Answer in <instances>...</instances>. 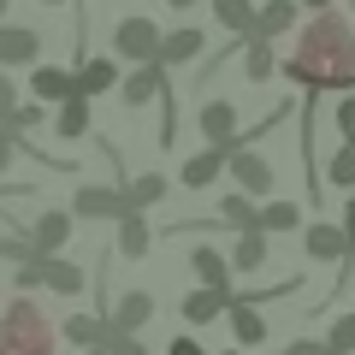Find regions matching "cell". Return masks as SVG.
<instances>
[{
    "mask_svg": "<svg viewBox=\"0 0 355 355\" xmlns=\"http://www.w3.org/2000/svg\"><path fill=\"white\" fill-rule=\"evenodd\" d=\"M284 77L308 95L320 89H355V24L343 12H314L296 30L291 53H284Z\"/></svg>",
    "mask_w": 355,
    "mask_h": 355,
    "instance_id": "obj_1",
    "label": "cell"
},
{
    "mask_svg": "<svg viewBox=\"0 0 355 355\" xmlns=\"http://www.w3.org/2000/svg\"><path fill=\"white\" fill-rule=\"evenodd\" d=\"M53 338H60V326L30 296H12L0 308V355H53Z\"/></svg>",
    "mask_w": 355,
    "mask_h": 355,
    "instance_id": "obj_2",
    "label": "cell"
},
{
    "mask_svg": "<svg viewBox=\"0 0 355 355\" xmlns=\"http://www.w3.org/2000/svg\"><path fill=\"white\" fill-rule=\"evenodd\" d=\"M113 53L130 65H154V53H160V24H154L148 12H130L113 24Z\"/></svg>",
    "mask_w": 355,
    "mask_h": 355,
    "instance_id": "obj_3",
    "label": "cell"
},
{
    "mask_svg": "<svg viewBox=\"0 0 355 355\" xmlns=\"http://www.w3.org/2000/svg\"><path fill=\"white\" fill-rule=\"evenodd\" d=\"M36 284H48L53 296H77L89 284V272L71 266V261H60V254H48V261H24L18 266V291H36Z\"/></svg>",
    "mask_w": 355,
    "mask_h": 355,
    "instance_id": "obj_4",
    "label": "cell"
},
{
    "mask_svg": "<svg viewBox=\"0 0 355 355\" xmlns=\"http://www.w3.org/2000/svg\"><path fill=\"white\" fill-rule=\"evenodd\" d=\"M225 172H231V184H237V196H272L279 190V172H272V160H266L261 148H231L225 154Z\"/></svg>",
    "mask_w": 355,
    "mask_h": 355,
    "instance_id": "obj_5",
    "label": "cell"
},
{
    "mask_svg": "<svg viewBox=\"0 0 355 355\" xmlns=\"http://www.w3.org/2000/svg\"><path fill=\"white\" fill-rule=\"evenodd\" d=\"M24 243H30V254H36V261L60 254L65 243H71V214H65V207H42V214L24 225Z\"/></svg>",
    "mask_w": 355,
    "mask_h": 355,
    "instance_id": "obj_6",
    "label": "cell"
},
{
    "mask_svg": "<svg viewBox=\"0 0 355 355\" xmlns=\"http://www.w3.org/2000/svg\"><path fill=\"white\" fill-rule=\"evenodd\" d=\"M71 219H125V196L113 190V184H77L71 207H65Z\"/></svg>",
    "mask_w": 355,
    "mask_h": 355,
    "instance_id": "obj_7",
    "label": "cell"
},
{
    "mask_svg": "<svg viewBox=\"0 0 355 355\" xmlns=\"http://www.w3.org/2000/svg\"><path fill=\"white\" fill-rule=\"evenodd\" d=\"M202 137H207V148H219V154H231V148H243L237 142V107L231 101H202Z\"/></svg>",
    "mask_w": 355,
    "mask_h": 355,
    "instance_id": "obj_8",
    "label": "cell"
},
{
    "mask_svg": "<svg viewBox=\"0 0 355 355\" xmlns=\"http://www.w3.org/2000/svg\"><path fill=\"white\" fill-rule=\"evenodd\" d=\"M202 30L196 24H178V30H160V53H154V65L160 71H172V65H190V60H202Z\"/></svg>",
    "mask_w": 355,
    "mask_h": 355,
    "instance_id": "obj_9",
    "label": "cell"
},
{
    "mask_svg": "<svg viewBox=\"0 0 355 355\" xmlns=\"http://www.w3.org/2000/svg\"><path fill=\"white\" fill-rule=\"evenodd\" d=\"M36 60H42V30L0 18V71H6V65H36Z\"/></svg>",
    "mask_w": 355,
    "mask_h": 355,
    "instance_id": "obj_10",
    "label": "cell"
},
{
    "mask_svg": "<svg viewBox=\"0 0 355 355\" xmlns=\"http://www.w3.org/2000/svg\"><path fill=\"white\" fill-rule=\"evenodd\" d=\"M166 95V71L160 65H137L130 77H119V101L137 113V107H148V101H160Z\"/></svg>",
    "mask_w": 355,
    "mask_h": 355,
    "instance_id": "obj_11",
    "label": "cell"
},
{
    "mask_svg": "<svg viewBox=\"0 0 355 355\" xmlns=\"http://www.w3.org/2000/svg\"><path fill=\"white\" fill-rule=\"evenodd\" d=\"M148 320H154V296H148V291H125V296L113 302V314H107V326L142 338V326H148Z\"/></svg>",
    "mask_w": 355,
    "mask_h": 355,
    "instance_id": "obj_12",
    "label": "cell"
},
{
    "mask_svg": "<svg viewBox=\"0 0 355 355\" xmlns=\"http://www.w3.org/2000/svg\"><path fill=\"white\" fill-rule=\"evenodd\" d=\"M190 266H196V279H202V291L231 296V266H225V249H214V243H196V249H190Z\"/></svg>",
    "mask_w": 355,
    "mask_h": 355,
    "instance_id": "obj_13",
    "label": "cell"
},
{
    "mask_svg": "<svg viewBox=\"0 0 355 355\" xmlns=\"http://www.w3.org/2000/svg\"><path fill=\"white\" fill-rule=\"evenodd\" d=\"M302 249H308V261H331L338 266L343 254H349V243H343V231L331 225V219H314V225H302Z\"/></svg>",
    "mask_w": 355,
    "mask_h": 355,
    "instance_id": "obj_14",
    "label": "cell"
},
{
    "mask_svg": "<svg viewBox=\"0 0 355 355\" xmlns=\"http://www.w3.org/2000/svg\"><path fill=\"white\" fill-rule=\"evenodd\" d=\"M296 30V0H266V6H254V36L249 42H279Z\"/></svg>",
    "mask_w": 355,
    "mask_h": 355,
    "instance_id": "obj_15",
    "label": "cell"
},
{
    "mask_svg": "<svg viewBox=\"0 0 355 355\" xmlns=\"http://www.w3.org/2000/svg\"><path fill=\"white\" fill-rule=\"evenodd\" d=\"M219 178H225V154H219V148L184 154V172H178V184H184V190H207V184H219Z\"/></svg>",
    "mask_w": 355,
    "mask_h": 355,
    "instance_id": "obj_16",
    "label": "cell"
},
{
    "mask_svg": "<svg viewBox=\"0 0 355 355\" xmlns=\"http://www.w3.org/2000/svg\"><path fill=\"white\" fill-rule=\"evenodd\" d=\"M30 95H36V107L71 101V95H77V89H71V71H65V65H36V71H30Z\"/></svg>",
    "mask_w": 355,
    "mask_h": 355,
    "instance_id": "obj_17",
    "label": "cell"
},
{
    "mask_svg": "<svg viewBox=\"0 0 355 355\" xmlns=\"http://www.w3.org/2000/svg\"><path fill=\"white\" fill-rule=\"evenodd\" d=\"M71 89L83 95V101H95V95H107V89H119V65L95 53V60H83V65L71 71Z\"/></svg>",
    "mask_w": 355,
    "mask_h": 355,
    "instance_id": "obj_18",
    "label": "cell"
},
{
    "mask_svg": "<svg viewBox=\"0 0 355 355\" xmlns=\"http://www.w3.org/2000/svg\"><path fill=\"white\" fill-rule=\"evenodd\" d=\"M231 296H237V291H231ZM231 296L202 291V284H196V291L178 302V314H184V326H190V331H196V326H214V320H225V302H231Z\"/></svg>",
    "mask_w": 355,
    "mask_h": 355,
    "instance_id": "obj_19",
    "label": "cell"
},
{
    "mask_svg": "<svg viewBox=\"0 0 355 355\" xmlns=\"http://www.w3.org/2000/svg\"><path fill=\"white\" fill-rule=\"evenodd\" d=\"M266 254H272V237H261V231H237V243H231L225 266H231V272H261Z\"/></svg>",
    "mask_w": 355,
    "mask_h": 355,
    "instance_id": "obj_20",
    "label": "cell"
},
{
    "mask_svg": "<svg viewBox=\"0 0 355 355\" xmlns=\"http://www.w3.org/2000/svg\"><path fill=\"white\" fill-rule=\"evenodd\" d=\"M89 125H95V101H83V95H71V101H60V113H53V137L65 142H83Z\"/></svg>",
    "mask_w": 355,
    "mask_h": 355,
    "instance_id": "obj_21",
    "label": "cell"
},
{
    "mask_svg": "<svg viewBox=\"0 0 355 355\" xmlns=\"http://www.w3.org/2000/svg\"><path fill=\"white\" fill-rule=\"evenodd\" d=\"M225 326H231V338H237L243 349H254V343H266V320L254 314V308L243 302V296H231V302H225Z\"/></svg>",
    "mask_w": 355,
    "mask_h": 355,
    "instance_id": "obj_22",
    "label": "cell"
},
{
    "mask_svg": "<svg viewBox=\"0 0 355 355\" xmlns=\"http://www.w3.org/2000/svg\"><path fill=\"white\" fill-rule=\"evenodd\" d=\"M166 190H172V184H166L160 172H137L119 196H125V214H148L154 202H166Z\"/></svg>",
    "mask_w": 355,
    "mask_h": 355,
    "instance_id": "obj_23",
    "label": "cell"
},
{
    "mask_svg": "<svg viewBox=\"0 0 355 355\" xmlns=\"http://www.w3.org/2000/svg\"><path fill=\"white\" fill-rule=\"evenodd\" d=\"M148 249H154L148 214H125V219H119V254H125V261H142Z\"/></svg>",
    "mask_w": 355,
    "mask_h": 355,
    "instance_id": "obj_24",
    "label": "cell"
},
{
    "mask_svg": "<svg viewBox=\"0 0 355 355\" xmlns=\"http://www.w3.org/2000/svg\"><path fill=\"white\" fill-rule=\"evenodd\" d=\"M207 6H214V18H219L237 42L254 36V0H207Z\"/></svg>",
    "mask_w": 355,
    "mask_h": 355,
    "instance_id": "obj_25",
    "label": "cell"
},
{
    "mask_svg": "<svg viewBox=\"0 0 355 355\" xmlns=\"http://www.w3.org/2000/svg\"><path fill=\"white\" fill-rule=\"evenodd\" d=\"M60 331L71 343H83V349H101L113 326H107V314H71V320H60Z\"/></svg>",
    "mask_w": 355,
    "mask_h": 355,
    "instance_id": "obj_26",
    "label": "cell"
},
{
    "mask_svg": "<svg viewBox=\"0 0 355 355\" xmlns=\"http://www.w3.org/2000/svg\"><path fill=\"white\" fill-rule=\"evenodd\" d=\"M272 71H279V42H243V77L266 83Z\"/></svg>",
    "mask_w": 355,
    "mask_h": 355,
    "instance_id": "obj_27",
    "label": "cell"
},
{
    "mask_svg": "<svg viewBox=\"0 0 355 355\" xmlns=\"http://www.w3.org/2000/svg\"><path fill=\"white\" fill-rule=\"evenodd\" d=\"M219 219H225L231 231H261V207H254L249 196H237V190H231L225 202H219Z\"/></svg>",
    "mask_w": 355,
    "mask_h": 355,
    "instance_id": "obj_28",
    "label": "cell"
},
{
    "mask_svg": "<svg viewBox=\"0 0 355 355\" xmlns=\"http://www.w3.org/2000/svg\"><path fill=\"white\" fill-rule=\"evenodd\" d=\"M272 231H302V207L296 202H266L261 207V237H272Z\"/></svg>",
    "mask_w": 355,
    "mask_h": 355,
    "instance_id": "obj_29",
    "label": "cell"
},
{
    "mask_svg": "<svg viewBox=\"0 0 355 355\" xmlns=\"http://www.w3.org/2000/svg\"><path fill=\"white\" fill-rule=\"evenodd\" d=\"M326 184H331V190H343V196L355 190V148H349V142H338V148H331V160H326Z\"/></svg>",
    "mask_w": 355,
    "mask_h": 355,
    "instance_id": "obj_30",
    "label": "cell"
},
{
    "mask_svg": "<svg viewBox=\"0 0 355 355\" xmlns=\"http://www.w3.org/2000/svg\"><path fill=\"white\" fill-rule=\"evenodd\" d=\"M320 343H326V355H355V314H338Z\"/></svg>",
    "mask_w": 355,
    "mask_h": 355,
    "instance_id": "obj_31",
    "label": "cell"
},
{
    "mask_svg": "<svg viewBox=\"0 0 355 355\" xmlns=\"http://www.w3.org/2000/svg\"><path fill=\"white\" fill-rule=\"evenodd\" d=\"M42 119H48V113H42L36 101H18L12 113L0 119V130H12V137H24V130H42Z\"/></svg>",
    "mask_w": 355,
    "mask_h": 355,
    "instance_id": "obj_32",
    "label": "cell"
},
{
    "mask_svg": "<svg viewBox=\"0 0 355 355\" xmlns=\"http://www.w3.org/2000/svg\"><path fill=\"white\" fill-rule=\"evenodd\" d=\"M0 261H6V266L36 261V254H30V243H24V231H6V237H0Z\"/></svg>",
    "mask_w": 355,
    "mask_h": 355,
    "instance_id": "obj_33",
    "label": "cell"
},
{
    "mask_svg": "<svg viewBox=\"0 0 355 355\" xmlns=\"http://www.w3.org/2000/svg\"><path fill=\"white\" fill-rule=\"evenodd\" d=\"M101 355H148V343H142V338H130V331H107Z\"/></svg>",
    "mask_w": 355,
    "mask_h": 355,
    "instance_id": "obj_34",
    "label": "cell"
},
{
    "mask_svg": "<svg viewBox=\"0 0 355 355\" xmlns=\"http://www.w3.org/2000/svg\"><path fill=\"white\" fill-rule=\"evenodd\" d=\"M331 125H338V137H343V142H355V95H343V101H338Z\"/></svg>",
    "mask_w": 355,
    "mask_h": 355,
    "instance_id": "obj_35",
    "label": "cell"
},
{
    "mask_svg": "<svg viewBox=\"0 0 355 355\" xmlns=\"http://www.w3.org/2000/svg\"><path fill=\"white\" fill-rule=\"evenodd\" d=\"M166 355H207V349L196 343V331H178V338H172V349H166Z\"/></svg>",
    "mask_w": 355,
    "mask_h": 355,
    "instance_id": "obj_36",
    "label": "cell"
},
{
    "mask_svg": "<svg viewBox=\"0 0 355 355\" xmlns=\"http://www.w3.org/2000/svg\"><path fill=\"white\" fill-rule=\"evenodd\" d=\"M12 107H18V83H12V77H6V71H0V119L12 113Z\"/></svg>",
    "mask_w": 355,
    "mask_h": 355,
    "instance_id": "obj_37",
    "label": "cell"
},
{
    "mask_svg": "<svg viewBox=\"0 0 355 355\" xmlns=\"http://www.w3.org/2000/svg\"><path fill=\"white\" fill-rule=\"evenodd\" d=\"M338 231H343V243L355 249V190H349V202H343V219H338Z\"/></svg>",
    "mask_w": 355,
    "mask_h": 355,
    "instance_id": "obj_38",
    "label": "cell"
},
{
    "mask_svg": "<svg viewBox=\"0 0 355 355\" xmlns=\"http://www.w3.org/2000/svg\"><path fill=\"white\" fill-rule=\"evenodd\" d=\"M284 355H326V343L320 338H296V343H284Z\"/></svg>",
    "mask_w": 355,
    "mask_h": 355,
    "instance_id": "obj_39",
    "label": "cell"
},
{
    "mask_svg": "<svg viewBox=\"0 0 355 355\" xmlns=\"http://www.w3.org/2000/svg\"><path fill=\"white\" fill-rule=\"evenodd\" d=\"M12 160H18V137H12V130H0V172H6Z\"/></svg>",
    "mask_w": 355,
    "mask_h": 355,
    "instance_id": "obj_40",
    "label": "cell"
},
{
    "mask_svg": "<svg viewBox=\"0 0 355 355\" xmlns=\"http://www.w3.org/2000/svg\"><path fill=\"white\" fill-rule=\"evenodd\" d=\"M166 6H172V12H190V6H196V0H166Z\"/></svg>",
    "mask_w": 355,
    "mask_h": 355,
    "instance_id": "obj_41",
    "label": "cell"
},
{
    "mask_svg": "<svg viewBox=\"0 0 355 355\" xmlns=\"http://www.w3.org/2000/svg\"><path fill=\"white\" fill-rule=\"evenodd\" d=\"M302 6H314V12H331V0H302Z\"/></svg>",
    "mask_w": 355,
    "mask_h": 355,
    "instance_id": "obj_42",
    "label": "cell"
},
{
    "mask_svg": "<svg viewBox=\"0 0 355 355\" xmlns=\"http://www.w3.org/2000/svg\"><path fill=\"white\" fill-rule=\"evenodd\" d=\"M343 261H349V291H355V249H349V254H343Z\"/></svg>",
    "mask_w": 355,
    "mask_h": 355,
    "instance_id": "obj_43",
    "label": "cell"
},
{
    "mask_svg": "<svg viewBox=\"0 0 355 355\" xmlns=\"http://www.w3.org/2000/svg\"><path fill=\"white\" fill-rule=\"evenodd\" d=\"M42 6H65V0H42Z\"/></svg>",
    "mask_w": 355,
    "mask_h": 355,
    "instance_id": "obj_44",
    "label": "cell"
},
{
    "mask_svg": "<svg viewBox=\"0 0 355 355\" xmlns=\"http://www.w3.org/2000/svg\"><path fill=\"white\" fill-rule=\"evenodd\" d=\"M83 355H101V349H83Z\"/></svg>",
    "mask_w": 355,
    "mask_h": 355,
    "instance_id": "obj_45",
    "label": "cell"
},
{
    "mask_svg": "<svg viewBox=\"0 0 355 355\" xmlns=\"http://www.w3.org/2000/svg\"><path fill=\"white\" fill-rule=\"evenodd\" d=\"M225 355H243V349H225Z\"/></svg>",
    "mask_w": 355,
    "mask_h": 355,
    "instance_id": "obj_46",
    "label": "cell"
},
{
    "mask_svg": "<svg viewBox=\"0 0 355 355\" xmlns=\"http://www.w3.org/2000/svg\"><path fill=\"white\" fill-rule=\"evenodd\" d=\"M349 12H355V0H349Z\"/></svg>",
    "mask_w": 355,
    "mask_h": 355,
    "instance_id": "obj_47",
    "label": "cell"
},
{
    "mask_svg": "<svg viewBox=\"0 0 355 355\" xmlns=\"http://www.w3.org/2000/svg\"><path fill=\"white\" fill-rule=\"evenodd\" d=\"M349 148H355V142H349Z\"/></svg>",
    "mask_w": 355,
    "mask_h": 355,
    "instance_id": "obj_48",
    "label": "cell"
}]
</instances>
